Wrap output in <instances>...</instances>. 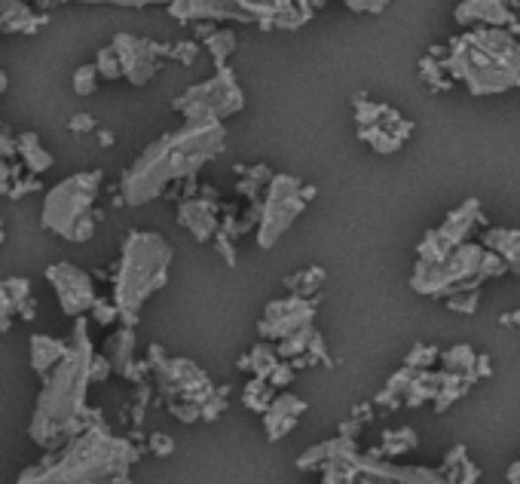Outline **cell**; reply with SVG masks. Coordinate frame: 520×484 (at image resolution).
Here are the masks:
<instances>
[{
    "label": "cell",
    "instance_id": "cell-1",
    "mask_svg": "<svg viewBox=\"0 0 520 484\" xmlns=\"http://www.w3.org/2000/svg\"><path fill=\"white\" fill-rule=\"evenodd\" d=\"M224 120H184L181 129L159 135L123 169L120 206H148L163 197L172 184L193 182L224 150Z\"/></svg>",
    "mask_w": 520,
    "mask_h": 484
},
{
    "label": "cell",
    "instance_id": "cell-2",
    "mask_svg": "<svg viewBox=\"0 0 520 484\" xmlns=\"http://www.w3.org/2000/svg\"><path fill=\"white\" fill-rule=\"evenodd\" d=\"M95 343L89 335L86 316H77L71 337H68V352L46 371L44 386H40L37 405H34L31 424H28V439L40 448V451H55L61 448L74 432L83 430L99 411L86 405L89 386L92 380V359Z\"/></svg>",
    "mask_w": 520,
    "mask_h": 484
},
{
    "label": "cell",
    "instance_id": "cell-3",
    "mask_svg": "<svg viewBox=\"0 0 520 484\" xmlns=\"http://www.w3.org/2000/svg\"><path fill=\"white\" fill-rule=\"evenodd\" d=\"M141 451L132 439L110 432L104 426V417L89 420L83 430H77L71 439L55 451H46V457L34 466L22 469L19 481H44V484H95V481H123L129 479V469Z\"/></svg>",
    "mask_w": 520,
    "mask_h": 484
},
{
    "label": "cell",
    "instance_id": "cell-4",
    "mask_svg": "<svg viewBox=\"0 0 520 484\" xmlns=\"http://www.w3.org/2000/svg\"><path fill=\"white\" fill-rule=\"evenodd\" d=\"M175 252L154 230H132L120 246V264L114 270V297L120 322L135 328L144 303L169 282Z\"/></svg>",
    "mask_w": 520,
    "mask_h": 484
},
{
    "label": "cell",
    "instance_id": "cell-5",
    "mask_svg": "<svg viewBox=\"0 0 520 484\" xmlns=\"http://www.w3.org/2000/svg\"><path fill=\"white\" fill-rule=\"evenodd\" d=\"M104 172H74V175L61 178L44 193V206H40V227L55 233L65 242H89L95 237V227L101 221V212L95 209V199L101 193Z\"/></svg>",
    "mask_w": 520,
    "mask_h": 484
},
{
    "label": "cell",
    "instance_id": "cell-6",
    "mask_svg": "<svg viewBox=\"0 0 520 484\" xmlns=\"http://www.w3.org/2000/svg\"><path fill=\"white\" fill-rule=\"evenodd\" d=\"M150 371L156 375V390L172 417L181 420V424H199L205 405L218 392L205 371L199 365H193L190 359L172 356H163Z\"/></svg>",
    "mask_w": 520,
    "mask_h": 484
},
{
    "label": "cell",
    "instance_id": "cell-7",
    "mask_svg": "<svg viewBox=\"0 0 520 484\" xmlns=\"http://www.w3.org/2000/svg\"><path fill=\"white\" fill-rule=\"evenodd\" d=\"M303 209H307V197H303L300 178L273 172L258 203V224H254L258 246L273 248L291 230V224L303 215Z\"/></svg>",
    "mask_w": 520,
    "mask_h": 484
},
{
    "label": "cell",
    "instance_id": "cell-8",
    "mask_svg": "<svg viewBox=\"0 0 520 484\" xmlns=\"http://www.w3.org/2000/svg\"><path fill=\"white\" fill-rule=\"evenodd\" d=\"M242 108H245V93L227 65H218L212 77L184 89L172 101V110L181 120H227V117L239 114Z\"/></svg>",
    "mask_w": 520,
    "mask_h": 484
},
{
    "label": "cell",
    "instance_id": "cell-9",
    "mask_svg": "<svg viewBox=\"0 0 520 484\" xmlns=\"http://www.w3.org/2000/svg\"><path fill=\"white\" fill-rule=\"evenodd\" d=\"M110 50L116 55L120 80H129L132 86H144L154 80L163 68V59L169 55V46L156 44V40H141L135 34H116Z\"/></svg>",
    "mask_w": 520,
    "mask_h": 484
},
{
    "label": "cell",
    "instance_id": "cell-10",
    "mask_svg": "<svg viewBox=\"0 0 520 484\" xmlns=\"http://www.w3.org/2000/svg\"><path fill=\"white\" fill-rule=\"evenodd\" d=\"M46 282L59 297V307L68 319H77V316H89L95 303V282L92 276L86 273L83 267L71 264V261H55V264L46 267Z\"/></svg>",
    "mask_w": 520,
    "mask_h": 484
},
{
    "label": "cell",
    "instance_id": "cell-11",
    "mask_svg": "<svg viewBox=\"0 0 520 484\" xmlns=\"http://www.w3.org/2000/svg\"><path fill=\"white\" fill-rule=\"evenodd\" d=\"M316 322V297H303L288 292L279 301H269L267 310H263L258 331L263 341L279 343L282 337L294 335V331L307 328V325Z\"/></svg>",
    "mask_w": 520,
    "mask_h": 484
},
{
    "label": "cell",
    "instance_id": "cell-12",
    "mask_svg": "<svg viewBox=\"0 0 520 484\" xmlns=\"http://www.w3.org/2000/svg\"><path fill=\"white\" fill-rule=\"evenodd\" d=\"M178 224L184 227L196 242H212L220 230V203L212 188H203L199 197H187L175 209Z\"/></svg>",
    "mask_w": 520,
    "mask_h": 484
},
{
    "label": "cell",
    "instance_id": "cell-13",
    "mask_svg": "<svg viewBox=\"0 0 520 484\" xmlns=\"http://www.w3.org/2000/svg\"><path fill=\"white\" fill-rule=\"evenodd\" d=\"M37 303L31 297V279L6 276L0 279V331H10L16 319H34Z\"/></svg>",
    "mask_w": 520,
    "mask_h": 484
},
{
    "label": "cell",
    "instance_id": "cell-14",
    "mask_svg": "<svg viewBox=\"0 0 520 484\" xmlns=\"http://www.w3.org/2000/svg\"><path fill=\"white\" fill-rule=\"evenodd\" d=\"M101 356L108 359L110 375H120L123 380H132V383L144 380V368L135 362V328H129V325L116 328L114 335L104 341Z\"/></svg>",
    "mask_w": 520,
    "mask_h": 484
},
{
    "label": "cell",
    "instance_id": "cell-15",
    "mask_svg": "<svg viewBox=\"0 0 520 484\" xmlns=\"http://www.w3.org/2000/svg\"><path fill=\"white\" fill-rule=\"evenodd\" d=\"M307 411V402L291 392H282V396H273V402L267 405V411L260 414L263 426H267V439L269 441H282L285 435L294 430L300 414Z\"/></svg>",
    "mask_w": 520,
    "mask_h": 484
},
{
    "label": "cell",
    "instance_id": "cell-16",
    "mask_svg": "<svg viewBox=\"0 0 520 484\" xmlns=\"http://www.w3.org/2000/svg\"><path fill=\"white\" fill-rule=\"evenodd\" d=\"M453 16L462 28H468V25L505 28L511 19H517L515 12L508 10V0H462V4L456 6Z\"/></svg>",
    "mask_w": 520,
    "mask_h": 484
},
{
    "label": "cell",
    "instance_id": "cell-17",
    "mask_svg": "<svg viewBox=\"0 0 520 484\" xmlns=\"http://www.w3.org/2000/svg\"><path fill=\"white\" fill-rule=\"evenodd\" d=\"M172 16L181 19V22H196V19H239V22H248L236 0H172Z\"/></svg>",
    "mask_w": 520,
    "mask_h": 484
},
{
    "label": "cell",
    "instance_id": "cell-18",
    "mask_svg": "<svg viewBox=\"0 0 520 484\" xmlns=\"http://www.w3.org/2000/svg\"><path fill=\"white\" fill-rule=\"evenodd\" d=\"M65 352H68V341H61V337H52V335L28 337V365H31V371L37 377H44Z\"/></svg>",
    "mask_w": 520,
    "mask_h": 484
},
{
    "label": "cell",
    "instance_id": "cell-19",
    "mask_svg": "<svg viewBox=\"0 0 520 484\" xmlns=\"http://www.w3.org/2000/svg\"><path fill=\"white\" fill-rule=\"evenodd\" d=\"M16 157L31 175H44L46 169H52V154L40 144V138L34 133L16 135Z\"/></svg>",
    "mask_w": 520,
    "mask_h": 484
},
{
    "label": "cell",
    "instance_id": "cell-20",
    "mask_svg": "<svg viewBox=\"0 0 520 484\" xmlns=\"http://www.w3.org/2000/svg\"><path fill=\"white\" fill-rule=\"evenodd\" d=\"M44 25V16H34L31 6L22 4V0H0V31H28L31 34L34 28Z\"/></svg>",
    "mask_w": 520,
    "mask_h": 484
},
{
    "label": "cell",
    "instance_id": "cell-21",
    "mask_svg": "<svg viewBox=\"0 0 520 484\" xmlns=\"http://www.w3.org/2000/svg\"><path fill=\"white\" fill-rule=\"evenodd\" d=\"M279 362H282V356L276 352V343L260 341L258 347H252L245 352V356L239 359V368L242 371H252L254 377H269Z\"/></svg>",
    "mask_w": 520,
    "mask_h": 484
},
{
    "label": "cell",
    "instance_id": "cell-22",
    "mask_svg": "<svg viewBox=\"0 0 520 484\" xmlns=\"http://www.w3.org/2000/svg\"><path fill=\"white\" fill-rule=\"evenodd\" d=\"M203 44H205L208 55L214 59V65H227V59H230L236 50V34L227 31V28H208L203 34Z\"/></svg>",
    "mask_w": 520,
    "mask_h": 484
},
{
    "label": "cell",
    "instance_id": "cell-23",
    "mask_svg": "<svg viewBox=\"0 0 520 484\" xmlns=\"http://www.w3.org/2000/svg\"><path fill=\"white\" fill-rule=\"evenodd\" d=\"M322 286H324V267H307L285 279L288 292L303 294V297H318V288Z\"/></svg>",
    "mask_w": 520,
    "mask_h": 484
},
{
    "label": "cell",
    "instance_id": "cell-24",
    "mask_svg": "<svg viewBox=\"0 0 520 484\" xmlns=\"http://www.w3.org/2000/svg\"><path fill=\"white\" fill-rule=\"evenodd\" d=\"M276 396V386L269 383L267 377H252L245 383V390H242V402H245V407H252V411L263 414L267 411V405L273 402Z\"/></svg>",
    "mask_w": 520,
    "mask_h": 484
},
{
    "label": "cell",
    "instance_id": "cell-25",
    "mask_svg": "<svg viewBox=\"0 0 520 484\" xmlns=\"http://www.w3.org/2000/svg\"><path fill=\"white\" fill-rule=\"evenodd\" d=\"M12 160H16V138L6 133V129H0V193L10 188V182L19 175Z\"/></svg>",
    "mask_w": 520,
    "mask_h": 484
},
{
    "label": "cell",
    "instance_id": "cell-26",
    "mask_svg": "<svg viewBox=\"0 0 520 484\" xmlns=\"http://www.w3.org/2000/svg\"><path fill=\"white\" fill-rule=\"evenodd\" d=\"M475 347H468V343H460V347H453V350H447L444 356V368L447 371H468V368H475Z\"/></svg>",
    "mask_w": 520,
    "mask_h": 484
},
{
    "label": "cell",
    "instance_id": "cell-27",
    "mask_svg": "<svg viewBox=\"0 0 520 484\" xmlns=\"http://www.w3.org/2000/svg\"><path fill=\"white\" fill-rule=\"evenodd\" d=\"M99 83H101L99 68H95V65H83V68H77V71H74V83H71V86H74V93L86 99V95L99 93Z\"/></svg>",
    "mask_w": 520,
    "mask_h": 484
},
{
    "label": "cell",
    "instance_id": "cell-28",
    "mask_svg": "<svg viewBox=\"0 0 520 484\" xmlns=\"http://www.w3.org/2000/svg\"><path fill=\"white\" fill-rule=\"evenodd\" d=\"M438 347H426V343H416V347L407 352L404 365L407 368H432L435 362H438Z\"/></svg>",
    "mask_w": 520,
    "mask_h": 484
},
{
    "label": "cell",
    "instance_id": "cell-29",
    "mask_svg": "<svg viewBox=\"0 0 520 484\" xmlns=\"http://www.w3.org/2000/svg\"><path fill=\"white\" fill-rule=\"evenodd\" d=\"M92 322H99V325H114V322H120V313H116V303L110 301V297H95V303H92Z\"/></svg>",
    "mask_w": 520,
    "mask_h": 484
},
{
    "label": "cell",
    "instance_id": "cell-30",
    "mask_svg": "<svg viewBox=\"0 0 520 484\" xmlns=\"http://www.w3.org/2000/svg\"><path fill=\"white\" fill-rule=\"evenodd\" d=\"M462 396H466V392H462V386H438V396L432 399V402H435V411L444 414L450 405L456 402V399H462Z\"/></svg>",
    "mask_w": 520,
    "mask_h": 484
},
{
    "label": "cell",
    "instance_id": "cell-31",
    "mask_svg": "<svg viewBox=\"0 0 520 484\" xmlns=\"http://www.w3.org/2000/svg\"><path fill=\"white\" fill-rule=\"evenodd\" d=\"M447 310H453V313H475L477 310V288L475 292H466V297L462 294L447 297Z\"/></svg>",
    "mask_w": 520,
    "mask_h": 484
},
{
    "label": "cell",
    "instance_id": "cell-32",
    "mask_svg": "<svg viewBox=\"0 0 520 484\" xmlns=\"http://www.w3.org/2000/svg\"><path fill=\"white\" fill-rule=\"evenodd\" d=\"M148 448H150V454H156V457H169V454L175 451V439L165 432H154L148 439Z\"/></svg>",
    "mask_w": 520,
    "mask_h": 484
},
{
    "label": "cell",
    "instance_id": "cell-33",
    "mask_svg": "<svg viewBox=\"0 0 520 484\" xmlns=\"http://www.w3.org/2000/svg\"><path fill=\"white\" fill-rule=\"evenodd\" d=\"M169 55H172V59L181 61V65H193V61H196V55H199V46L193 44V40H187V44L169 46Z\"/></svg>",
    "mask_w": 520,
    "mask_h": 484
},
{
    "label": "cell",
    "instance_id": "cell-34",
    "mask_svg": "<svg viewBox=\"0 0 520 484\" xmlns=\"http://www.w3.org/2000/svg\"><path fill=\"white\" fill-rule=\"evenodd\" d=\"M68 126H71V133L86 135V133H92V129H99V120H95L92 114H74L71 120H68Z\"/></svg>",
    "mask_w": 520,
    "mask_h": 484
},
{
    "label": "cell",
    "instance_id": "cell-35",
    "mask_svg": "<svg viewBox=\"0 0 520 484\" xmlns=\"http://www.w3.org/2000/svg\"><path fill=\"white\" fill-rule=\"evenodd\" d=\"M346 4L356 12H383L389 6V0H346Z\"/></svg>",
    "mask_w": 520,
    "mask_h": 484
},
{
    "label": "cell",
    "instance_id": "cell-36",
    "mask_svg": "<svg viewBox=\"0 0 520 484\" xmlns=\"http://www.w3.org/2000/svg\"><path fill=\"white\" fill-rule=\"evenodd\" d=\"M383 439H398V441H407L411 448L420 445V435H416L411 426H401V430H386L383 432Z\"/></svg>",
    "mask_w": 520,
    "mask_h": 484
},
{
    "label": "cell",
    "instance_id": "cell-37",
    "mask_svg": "<svg viewBox=\"0 0 520 484\" xmlns=\"http://www.w3.org/2000/svg\"><path fill=\"white\" fill-rule=\"evenodd\" d=\"M462 460H466V445H456V448H453V451H450V454H447V460H444V463H441V466H438V472L444 475V472H447V469H450V466H460V463H462Z\"/></svg>",
    "mask_w": 520,
    "mask_h": 484
},
{
    "label": "cell",
    "instance_id": "cell-38",
    "mask_svg": "<svg viewBox=\"0 0 520 484\" xmlns=\"http://www.w3.org/2000/svg\"><path fill=\"white\" fill-rule=\"evenodd\" d=\"M481 479V472H477V466L475 463H468V457L460 463V481H466V484H471V481H477Z\"/></svg>",
    "mask_w": 520,
    "mask_h": 484
},
{
    "label": "cell",
    "instance_id": "cell-39",
    "mask_svg": "<svg viewBox=\"0 0 520 484\" xmlns=\"http://www.w3.org/2000/svg\"><path fill=\"white\" fill-rule=\"evenodd\" d=\"M475 375H477V377H493V365H490V356H487V352L475 356Z\"/></svg>",
    "mask_w": 520,
    "mask_h": 484
},
{
    "label": "cell",
    "instance_id": "cell-40",
    "mask_svg": "<svg viewBox=\"0 0 520 484\" xmlns=\"http://www.w3.org/2000/svg\"><path fill=\"white\" fill-rule=\"evenodd\" d=\"M362 426H364V424H362L358 417H349L343 426H340V435H349V439H356V435L362 432Z\"/></svg>",
    "mask_w": 520,
    "mask_h": 484
},
{
    "label": "cell",
    "instance_id": "cell-41",
    "mask_svg": "<svg viewBox=\"0 0 520 484\" xmlns=\"http://www.w3.org/2000/svg\"><path fill=\"white\" fill-rule=\"evenodd\" d=\"M50 4V0H44ZM86 4H120V6H144V4H156V0H86Z\"/></svg>",
    "mask_w": 520,
    "mask_h": 484
},
{
    "label": "cell",
    "instance_id": "cell-42",
    "mask_svg": "<svg viewBox=\"0 0 520 484\" xmlns=\"http://www.w3.org/2000/svg\"><path fill=\"white\" fill-rule=\"evenodd\" d=\"M99 141L104 144V148H114L116 135H114V133H110V129H99Z\"/></svg>",
    "mask_w": 520,
    "mask_h": 484
},
{
    "label": "cell",
    "instance_id": "cell-43",
    "mask_svg": "<svg viewBox=\"0 0 520 484\" xmlns=\"http://www.w3.org/2000/svg\"><path fill=\"white\" fill-rule=\"evenodd\" d=\"M505 479H508L511 484H520V463H511V469L505 472Z\"/></svg>",
    "mask_w": 520,
    "mask_h": 484
},
{
    "label": "cell",
    "instance_id": "cell-44",
    "mask_svg": "<svg viewBox=\"0 0 520 484\" xmlns=\"http://www.w3.org/2000/svg\"><path fill=\"white\" fill-rule=\"evenodd\" d=\"M428 55H432V59H444V55H447V46H432Z\"/></svg>",
    "mask_w": 520,
    "mask_h": 484
},
{
    "label": "cell",
    "instance_id": "cell-45",
    "mask_svg": "<svg viewBox=\"0 0 520 484\" xmlns=\"http://www.w3.org/2000/svg\"><path fill=\"white\" fill-rule=\"evenodd\" d=\"M508 34H511V37H520V22H517V19H511V22H508Z\"/></svg>",
    "mask_w": 520,
    "mask_h": 484
},
{
    "label": "cell",
    "instance_id": "cell-46",
    "mask_svg": "<svg viewBox=\"0 0 520 484\" xmlns=\"http://www.w3.org/2000/svg\"><path fill=\"white\" fill-rule=\"evenodd\" d=\"M499 325H511V313H502V316H499Z\"/></svg>",
    "mask_w": 520,
    "mask_h": 484
},
{
    "label": "cell",
    "instance_id": "cell-47",
    "mask_svg": "<svg viewBox=\"0 0 520 484\" xmlns=\"http://www.w3.org/2000/svg\"><path fill=\"white\" fill-rule=\"evenodd\" d=\"M511 325H520V310H515V313H511Z\"/></svg>",
    "mask_w": 520,
    "mask_h": 484
},
{
    "label": "cell",
    "instance_id": "cell-48",
    "mask_svg": "<svg viewBox=\"0 0 520 484\" xmlns=\"http://www.w3.org/2000/svg\"><path fill=\"white\" fill-rule=\"evenodd\" d=\"M6 239V227H4V221H0V242Z\"/></svg>",
    "mask_w": 520,
    "mask_h": 484
},
{
    "label": "cell",
    "instance_id": "cell-49",
    "mask_svg": "<svg viewBox=\"0 0 520 484\" xmlns=\"http://www.w3.org/2000/svg\"><path fill=\"white\" fill-rule=\"evenodd\" d=\"M6 89V74H0V93Z\"/></svg>",
    "mask_w": 520,
    "mask_h": 484
}]
</instances>
